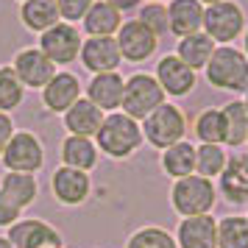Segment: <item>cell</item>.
<instances>
[{
    "label": "cell",
    "instance_id": "7402d4cb",
    "mask_svg": "<svg viewBox=\"0 0 248 248\" xmlns=\"http://www.w3.org/2000/svg\"><path fill=\"white\" fill-rule=\"evenodd\" d=\"M20 17H23V23L28 25L31 31H42V34L62 20L56 0H25Z\"/></svg>",
    "mask_w": 248,
    "mask_h": 248
},
{
    "label": "cell",
    "instance_id": "e0dca14e",
    "mask_svg": "<svg viewBox=\"0 0 248 248\" xmlns=\"http://www.w3.org/2000/svg\"><path fill=\"white\" fill-rule=\"evenodd\" d=\"M64 125L73 137H87L90 140L92 134H98V128L103 125V112L95 106V103L87 98V101H76L64 112Z\"/></svg>",
    "mask_w": 248,
    "mask_h": 248
},
{
    "label": "cell",
    "instance_id": "d6986e66",
    "mask_svg": "<svg viewBox=\"0 0 248 248\" xmlns=\"http://www.w3.org/2000/svg\"><path fill=\"white\" fill-rule=\"evenodd\" d=\"M220 190L232 203H248V156H232L220 173Z\"/></svg>",
    "mask_w": 248,
    "mask_h": 248
},
{
    "label": "cell",
    "instance_id": "8fae6325",
    "mask_svg": "<svg viewBox=\"0 0 248 248\" xmlns=\"http://www.w3.org/2000/svg\"><path fill=\"white\" fill-rule=\"evenodd\" d=\"M14 73L23 81V87H34V90H45L47 81L56 76V64L42 53V50H20L14 59Z\"/></svg>",
    "mask_w": 248,
    "mask_h": 248
},
{
    "label": "cell",
    "instance_id": "f546056e",
    "mask_svg": "<svg viewBox=\"0 0 248 248\" xmlns=\"http://www.w3.org/2000/svg\"><path fill=\"white\" fill-rule=\"evenodd\" d=\"M23 103V81L17 78L14 67H0V112H12Z\"/></svg>",
    "mask_w": 248,
    "mask_h": 248
},
{
    "label": "cell",
    "instance_id": "30bf717a",
    "mask_svg": "<svg viewBox=\"0 0 248 248\" xmlns=\"http://www.w3.org/2000/svg\"><path fill=\"white\" fill-rule=\"evenodd\" d=\"M81 62L90 73H117V64H120V47H117V39L112 36H90L84 45H81Z\"/></svg>",
    "mask_w": 248,
    "mask_h": 248
},
{
    "label": "cell",
    "instance_id": "603a6c76",
    "mask_svg": "<svg viewBox=\"0 0 248 248\" xmlns=\"http://www.w3.org/2000/svg\"><path fill=\"white\" fill-rule=\"evenodd\" d=\"M179 59L187 64L190 70H201L209 64V59L215 53V42L209 39L206 34H192V36H184L176 47Z\"/></svg>",
    "mask_w": 248,
    "mask_h": 248
},
{
    "label": "cell",
    "instance_id": "d6a6232c",
    "mask_svg": "<svg viewBox=\"0 0 248 248\" xmlns=\"http://www.w3.org/2000/svg\"><path fill=\"white\" fill-rule=\"evenodd\" d=\"M140 23H145L156 36H162V34H165V31L170 28L168 9H165L162 3H151V6H145V9L140 12Z\"/></svg>",
    "mask_w": 248,
    "mask_h": 248
},
{
    "label": "cell",
    "instance_id": "836d02e7",
    "mask_svg": "<svg viewBox=\"0 0 248 248\" xmlns=\"http://www.w3.org/2000/svg\"><path fill=\"white\" fill-rule=\"evenodd\" d=\"M95 0H56L59 14L67 20V23H76V20H84V14L90 12V6Z\"/></svg>",
    "mask_w": 248,
    "mask_h": 248
},
{
    "label": "cell",
    "instance_id": "8d00e7d4",
    "mask_svg": "<svg viewBox=\"0 0 248 248\" xmlns=\"http://www.w3.org/2000/svg\"><path fill=\"white\" fill-rule=\"evenodd\" d=\"M109 6H114L117 12H131V9H137V3L140 0H106Z\"/></svg>",
    "mask_w": 248,
    "mask_h": 248
},
{
    "label": "cell",
    "instance_id": "277c9868",
    "mask_svg": "<svg viewBox=\"0 0 248 248\" xmlns=\"http://www.w3.org/2000/svg\"><path fill=\"white\" fill-rule=\"evenodd\" d=\"M170 198H173L176 212H181L184 217H198L215 206V187L203 176H184L173 184Z\"/></svg>",
    "mask_w": 248,
    "mask_h": 248
},
{
    "label": "cell",
    "instance_id": "8992f818",
    "mask_svg": "<svg viewBox=\"0 0 248 248\" xmlns=\"http://www.w3.org/2000/svg\"><path fill=\"white\" fill-rule=\"evenodd\" d=\"M246 25V17H243V9L232 3V0H223V3H215L203 12V28H206V36L212 42H223L229 45L232 39L240 36Z\"/></svg>",
    "mask_w": 248,
    "mask_h": 248
},
{
    "label": "cell",
    "instance_id": "4316f807",
    "mask_svg": "<svg viewBox=\"0 0 248 248\" xmlns=\"http://www.w3.org/2000/svg\"><path fill=\"white\" fill-rule=\"evenodd\" d=\"M226 117V142L229 145H243L248 140V109L246 103L232 101L226 103V109H220Z\"/></svg>",
    "mask_w": 248,
    "mask_h": 248
},
{
    "label": "cell",
    "instance_id": "60d3db41",
    "mask_svg": "<svg viewBox=\"0 0 248 248\" xmlns=\"http://www.w3.org/2000/svg\"><path fill=\"white\" fill-rule=\"evenodd\" d=\"M246 109H248V98H246Z\"/></svg>",
    "mask_w": 248,
    "mask_h": 248
},
{
    "label": "cell",
    "instance_id": "44dd1931",
    "mask_svg": "<svg viewBox=\"0 0 248 248\" xmlns=\"http://www.w3.org/2000/svg\"><path fill=\"white\" fill-rule=\"evenodd\" d=\"M117 28H120V12L106 0L92 3L90 12L84 14V31L90 36H112Z\"/></svg>",
    "mask_w": 248,
    "mask_h": 248
},
{
    "label": "cell",
    "instance_id": "7a4b0ae2",
    "mask_svg": "<svg viewBox=\"0 0 248 248\" xmlns=\"http://www.w3.org/2000/svg\"><path fill=\"white\" fill-rule=\"evenodd\" d=\"M206 78L217 90L248 92V59L234 47H215L212 59L206 64Z\"/></svg>",
    "mask_w": 248,
    "mask_h": 248
},
{
    "label": "cell",
    "instance_id": "9a60e30c",
    "mask_svg": "<svg viewBox=\"0 0 248 248\" xmlns=\"http://www.w3.org/2000/svg\"><path fill=\"white\" fill-rule=\"evenodd\" d=\"M78 95H81L78 78L73 73H56L42 90V101L50 112H67L70 106L78 101Z\"/></svg>",
    "mask_w": 248,
    "mask_h": 248
},
{
    "label": "cell",
    "instance_id": "4fadbf2b",
    "mask_svg": "<svg viewBox=\"0 0 248 248\" xmlns=\"http://www.w3.org/2000/svg\"><path fill=\"white\" fill-rule=\"evenodd\" d=\"M156 81L170 95H187L195 87V70H190L179 56H165L156 67Z\"/></svg>",
    "mask_w": 248,
    "mask_h": 248
},
{
    "label": "cell",
    "instance_id": "cb8c5ba5",
    "mask_svg": "<svg viewBox=\"0 0 248 248\" xmlns=\"http://www.w3.org/2000/svg\"><path fill=\"white\" fill-rule=\"evenodd\" d=\"M62 159H64V168H76V170H87L98 165V151L87 137H67L64 145H62Z\"/></svg>",
    "mask_w": 248,
    "mask_h": 248
},
{
    "label": "cell",
    "instance_id": "7bdbcfd3",
    "mask_svg": "<svg viewBox=\"0 0 248 248\" xmlns=\"http://www.w3.org/2000/svg\"><path fill=\"white\" fill-rule=\"evenodd\" d=\"M23 3H25V0H23Z\"/></svg>",
    "mask_w": 248,
    "mask_h": 248
},
{
    "label": "cell",
    "instance_id": "1f68e13d",
    "mask_svg": "<svg viewBox=\"0 0 248 248\" xmlns=\"http://www.w3.org/2000/svg\"><path fill=\"white\" fill-rule=\"evenodd\" d=\"M128 248H179L165 229H142L128 240Z\"/></svg>",
    "mask_w": 248,
    "mask_h": 248
},
{
    "label": "cell",
    "instance_id": "484cf974",
    "mask_svg": "<svg viewBox=\"0 0 248 248\" xmlns=\"http://www.w3.org/2000/svg\"><path fill=\"white\" fill-rule=\"evenodd\" d=\"M0 192L23 209V206H28L36 198V181L31 173H6Z\"/></svg>",
    "mask_w": 248,
    "mask_h": 248
},
{
    "label": "cell",
    "instance_id": "4dcf8cb0",
    "mask_svg": "<svg viewBox=\"0 0 248 248\" xmlns=\"http://www.w3.org/2000/svg\"><path fill=\"white\" fill-rule=\"evenodd\" d=\"M226 168V154L220 145H206L203 142L198 151H195V170L201 173L203 179L209 176H220Z\"/></svg>",
    "mask_w": 248,
    "mask_h": 248
},
{
    "label": "cell",
    "instance_id": "5bb4252c",
    "mask_svg": "<svg viewBox=\"0 0 248 248\" xmlns=\"http://www.w3.org/2000/svg\"><path fill=\"white\" fill-rule=\"evenodd\" d=\"M181 248H217V220L209 215L187 217L179 226Z\"/></svg>",
    "mask_w": 248,
    "mask_h": 248
},
{
    "label": "cell",
    "instance_id": "5b68a950",
    "mask_svg": "<svg viewBox=\"0 0 248 248\" xmlns=\"http://www.w3.org/2000/svg\"><path fill=\"white\" fill-rule=\"evenodd\" d=\"M142 134L148 137L151 145H156V148L176 145V142H181V137H184V114L176 106L162 103L156 112H151L145 117Z\"/></svg>",
    "mask_w": 248,
    "mask_h": 248
},
{
    "label": "cell",
    "instance_id": "ac0fdd59",
    "mask_svg": "<svg viewBox=\"0 0 248 248\" xmlns=\"http://www.w3.org/2000/svg\"><path fill=\"white\" fill-rule=\"evenodd\" d=\"M53 195L62 203H81L90 195V176L76 168H59L53 173Z\"/></svg>",
    "mask_w": 248,
    "mask_h": 248
},
{
    "label": "cell",
    "instance_id": "b9f144b4",
    "mask_svg": "<svg viewBox=\"0 0 248 248\" xmlns=\"http://www.w3.org/2000/svg\"><path fill=\"white\" fill-rule=\"evenodd\" d=\"M154 3H162V0H154Z\"/></svg>",
    "mask_w": 248,
    "mask_h": 248
},
{
    "label": "cell",
    "instance_id": "d4e9b609",
    "mask_svg": "<svg viewBox=\"0 0 248 248\" xmlns=\"http://www.w3.org/2000/svg\"><path fill=\"white\" fill-rule=\"evenodd\" d=\"M162 165H165V170H168L173 179L192 176V170H195V148L181 140V142H176V145H170L168 151H165Z\"/></svg>",
    "mask_w": 248,
    "mask_h": 248
},
{
    "label": "cell",
    "instance_id": "74e56055",
    "mask_svg": "<svg viewBox=\"0 0 248 248\" xmlns=\"http://www.w3.org/2000/svg\"><path fill=\"white\" fill-rule=\"evenodd\" d=\"M0 248H14V246L9 243V240H3V237H0Z\"/></svg>",
    "mask_w": 248,
    "mask_h": 248
},
{
    "label": "cell",
    "instance_id": "f1b7e54d",
    "mask_svg": "<svg viewBox=\"0 0 248 248\" xmlns=\"http://www.w3.org/2000/svg\"><path fill=\"white\" fill-rule=\"evenodd\" d=\"M217 248H248V217H226L217 223Z\"/></svg>",
    "mask_w": 248,
    "mask_h": 248
},
{
    "label": "cell",
    "instance_id": "52a82bcc",
    "mask_svg": "<svg viewBox=\"0 0 248 248\" xmlns=\"http://www.w3.org/2000/svg\"><path fill=\"white\" fill-rule=\"evenodd\" d=\"M45 154L42 145L31 131H20L9 140V145L3 148V165L12 170V173H34L42 168Z\"/></svg>",
    "mask_w": 248,
    "mask_h": 248
},
{
    "label": "cell",
    "instance_id": "ba28073f",
    "mask_svg": "<svg viewBox=\"0 0 248 248\" xmlns=\"http://www.w3.org/2000/svg\"><path fill=\"white\" fill-rule=\"evenodd\" d=\"M39 50L53 64H70L81 53V36L70 23H56L53 28H47L45 34H42Z\"/></svg>",
    "mask_w": 248,
    "mask_h": 248
},
{
    "label": "cell",
    "instance_id": "ab89813d",
    "mask_svg": "<svg viewBox=\"0 0 248 248\" xmlns=\"http://www.w3.org/2000/svg\"><path fill=\"white\" fill-rule=\"evenodd\" d=\"M246 50H248V34H246Z\"/></svg>",
    "mask_w": 248,
    "mask_h": 248
},
{
    "label": "cell",
    "instance_id": "d590c367",
    "mask_svg": "<svg viewBox=\"0 0 248 248\" xmlns=\"http://www.w3.org/2000/svg\"><path fill=\"white\" fill-rule=\"evenodd\" d=\"M14 137V123L9 114L0 112V154H3V148L9 145V140Z\"/></svg>",
    "mask_w": 248,
    "mask_h": 248
},
{
    "label": "cell",
    "instance_id": "f35d334b",
    "mask_svg": "<svg viewBox=\"0 0 248 248\" xmlns=\"http://www.w3.org/2000/svg\"><path fill=\"white\" fill-rule=\"evenodd\" d=\"M198 3H209V6H215V3H223V0H198Z\"/></svg>",
    "mask_w": 248,
    "mask_h": 248
},
{
    "label": "cell",
    "instance_id": "ffe728a7",
    "mask_svg": "<svg viewBox=\"0 0 248 248\" xmlns=\"http://www.w3.org/2000/svg\"><path fill=\"white\" fill-rule=\"evenodd\" d=\"M170 31L176 36H192L198 34V28L203 25V9L198 0H173L168 9Z\"/></svg>",
    "mask_w": 248,
    "mask_h": 248
},
{
    "label": "cell",
    "instance_id": "83f0119b",
    "mask_svg": "<svg viewBox=\"0 0 248 248\" xmlns=\"http://www.w3.org/2000/svg\"><path fill=\"white\" fill-rule=\"evenodd\" d=\"M195 134L206 145H220L226 142V117L220 109H206L195 120Z\"/></svg>",
    "mask_w": 248,
    "mask_h": 248
},
{
    "label": "cell",
    "instance_id": "7c38bea8",
    "mask_svg": "<svg viewBox=\"0 0 248 248\" xmlns=\"http://www.w3.org/2000/svg\"><path fill=\"white\" fill-rule=\"evenodd\" d=\"M14 248H62V237L42 220H20L9 229Z\"/></svg>",
    "mask_w": 248,
    "mask_h": 248
},
{
    "label": "cell",
    "instance_id": "6da1fadb",
    "mask_svg": "<svg viewBox=\"0 0 248 248\" xmlns=\"http://www.w3.org/2000/svg\"><path fill=\"white\" fill-rule=\"evenodd\" d=\"M98 145L103 154H109L112 159H125L131 151L140 148L142 142V128L137 125L123 112H112L109 117H103V125L98 128Z\"/></svg>",
    "mask_w": 248,
    "mask_h": 248
},
{
    "label": "cell",
    "instance_id": "e575fe53",
    "mask_svg": "<svg viewBox=\"0 0 248 248\" xmlns=\"http://www.w3.org/2000/svg\"><path fill=\"white\" fill-rule=\"evenodd\" d=\"M17 217H20V206L0 192V226H14Z\"/></svg>",
    "mask_w": 248,
    "mask_h": 248
},
{
    "label": "cell",
    "instance_id": "9c48e42d",
    "mask_svg": "<svg viewBox=\"0 0 248 248\" xmlns=\"http://www.w3.org/2000/svg\"><path fill=\"white\" fill-rule=\"evenodd\" d=\"M159 36L140 20L120 25V34H117V47H120V56L128 62H145L154 50H156Z\"/></svg>",
    "mask_w": 248,
    "mask_h": 248
},
{
    "label": "cell",
    "instance_id": "2e32d148",
    "mask_svg": "<svg viewBox=\"0 0 248 248\" xmlns=\"http://www.w3.org/2000/svg\"><path fill=\"white\" fill-rule=\"evenodd\" d=\"M123 87L125 81L117 73H98L87 87L90 101L101 109V112H114L120 103H123Z\"/></svg>",
    "mask_w": 248,
    "mask_h": 248
},
{
    "label": "cell",
    "instance_id": "3957f363",
    "mask_svg": "<svg viewBox=\"0 0 248 248\" xmlns=\"http://www.w3.org/2000/svg\"><path fill=\"white\" fill-rule=\"evenodd\" d=\"M165 103V90L159 87V81L154 76L137 73L125 81L123 87V114H128L131 120H145L151 112H156Z\"/></svg>",
    "mask_w": 248,
    "mask_h": 248
}]
</instances>
